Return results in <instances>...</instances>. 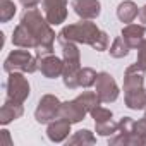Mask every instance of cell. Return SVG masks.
Listing matches in <instances>:
<instances>
[{
  "label": "cell",
  "instance_id": "7c38bea8",
  "mask_svg": "<svg viewBox=\"0 0 146 146\" xmlns=\"http://www.w3.org/2000/svg\"><path fill=\"white\" fill-rule=\"evenodd\" d=\"M69 132H70V122L67 119H62V117H58L53 122H50L48 129H46V134H48L50 141H53V143L64 141L69 136Z\"/></svg>",
  "mask_w": 146,
  "mask_h": 146
},
{
  "label": "cell",
  "instance_id": "30bf717a",
  "mask_svg": "<svg viewBox=\"0 0 146 146\" xmlns=\"http://www.w3.org/2000/svg\"><path fill=\"white\" fill-rule=\"evenodd\" d=\"M88 110L78 102V100H72V102H64L60 103V112H58V117L62 119H67L70 124H76V122H81L84 117H86Z\"/></svg>",
  "mask_w": 146,
  "mask_h": 146
},
{
  "label": "cell",
  "instance_id": "1f68e13d",
  "mask_svg": "<svg viewBox=\"0 0 146 146\" xmlns=\"http://www.w3.org/2000/svg\"><path fill=\"white\" fill-rule=\"evenodd\" d=\"M144 117H146V115H144Z\"/></svg>",
  "mask_w": 146,
  "mask_h": 146
},
{
  "label": "cell",
  "instance_id": "5bb4252c",
  "mask_svg": "<svg viewBox=\"0 0 146 146\" xmlns=\"http://www.w3.org/2000/svg\"><path fill=\"white\" fill-rule=\"evenodd\" d=\"M144 31L146 28L143 24H127L124 29H122V38L125 40V43L131 46V48H137L141 45V41L144 40Z\"/></svg>",
  "mask_w": 146,
  "mask_h": 146
},
{
  "label": "cell",
  "instance_id": "5b68a950",
  "mask_svg": "<svg viewBox=\"0 0 146 146\" xmlns=\"http://www.w3.org/2000/svg\"><path fill=\"white\" fill-rule=\"evenodd\" d=\"M95 86H96L95 93L98 95V98H100L102 103H112V102L117 100V96H119V86H117L115 79L108 74V72H100L98 78H96Z\"/></svg>",
  "mask_w": 146,
  "mask_h": 146
},
{
  "label": "cell",
  "instance_id": "7402d4cb",
  "mask_svg": "<svg viewBox=\"0 0 146 146\" xmlns=\"http://www.w3.org/2000/svg\"><path fill=\"white\" fill-rule=\"evenodd\" d=\"M16 14V4L11 0H2L0 4V21L2 23H9Z\"/></svg>",
  "mask_w": 146,
  "mask_h": 146
},
{
  "label": "cell",
  "instance_id": "4fadbf2b",
  "mask_svg": "<svg viewBox=\"0 0 146 146\" xmlns=\"http://www.w3.org/2000/svg\"><path fill=\"white\" fill-rule=\"evenodd\" d=\"M12 43L19 48H36V38L31 35V31L23 24L19 23L14 29V35H12Z\"/></svg>",
  "mask_w": 146,
  "mask_h": 146
},
{
  "label": "cell",
  "instance_id": "52a82bcc",
  "mask_svg": "<svg viewBox=\"0 0 146 146\" xmlns=\"http://www.w3.org/2000/svg\"><path fill=\"white\" fill-rule=\"evenodd\" d=\"M41 9L50 24H62L67 17V0H41Z\"/></svg>",
  "mask_w": 146,
  "mask_h": 146
},
{
  "label": "cell",
  "instance_id": "cb8c5ba5",
  "mask_svg": "<svg viewBox=\"0 0 146 146\" xmlns=\"http://www.w3.org/2000/svg\"><path fill=\"white\" fill-rule=\"evenodd\" d=\"M90 113H91V117L95 119V124H96V122L112 120V112H110L108 108H105V107H100V105H96Z\"/></svg>",
  "mask_w": 146,
  "mask_h": 146
},
{
  "label": "cell",
  "instance_id": "603a6c76",
  "mask_svg": "<svg viewBox=\"0 0 146 146\" xmlns=\"http://www.w3.org/2000/svg\"><path fill=\"white\" fill-rule=\"evenodd\" d=\"M96 132L102 136H110L119 132V124L112 122V120H105V122H96Z\"/></svg>",
  "mask_w": 146,
  "mask_h": 146
},
{
  "label": "cell",
  "instance_id": "e0dca14e",
  "mask_svg": "<svg viewBox=\"0 0 146 146\" xmlns=\"http://www.w3.org/2000/svg\"><path fill=\"white\" fill-rule=\"evenodd\" d=\"M125 105L131 110H144L146 108V90H132L125 93Z\"/></svg>",
  "mask_w": 146,
  "mask_h": 146
},
{
  "label": "cell",
  "instance_id": "d4e9b609",
  "mask_svg": "<svg viewBox=\"0 0 146 146\" xmlns=\"http://www.w3.org/2000/svg\"><path fill=\"white\" fill-rule=\"evenodd\" d=\"M95 141H96V139L93 137V134H91L90 131H86V129H84V131H78L74 136L69 139V143H70V144H76V143H83V144H84V143H88V144H93Z\"/></svg>",
  "mask_w": 146,
  "mask_h": 146
},
{
  "label": "cell",
  "instance_id": "2e32d148",
  "mask_svg": "<svg viewBox=\"0 0 146 146\" xmlns=\"http://www.w3.org/2000/svg\"><path fill=\"white\" fill-rule=\"evenodd\" d=\"M81 64H70L64 62V72H62V79L64 84L69 90H76L79 86V72H81Z\"/></svg>",
  "mask_w": 146,
  "mask_h": 146
},
{
  "label": "cell",
  "instance_id": "9a60e30c",
  "mask_svg": "<svg viewBox=\"0 0 146 146\" xmlns=\"http://www.w3.org/2000/svg\"><path fill=\"white\" fill-rule=\"evenodd\" d=\"M23 112H24L23 103H17V102L7 98V102L2 105V110H0V124L5 125V124H9L11 120L19 119V117L23 115Z\"/></svg>",
  "mask_w": 146,
  "mask_h": 146
},
{
  "label": "cell",
  "instance_id": "8992f818",
  "mask_svg": "<svg viewBox=\"0 0 146 146\" xmlns=\"http://www.w3.org/2000/svg\"><path fill=\"white\" fill-rule=\"evenodd\" d=\"M58 112H60V102H58V98L53 96V95H45L40 100V103H38L35 117H36V120L40 124H46V122L57 119Z\"/></svg>",
  "mask_w": 146,
  "mask_h": 146
},
{
  "label": "cell",
  "instance_id": "ba28073f",
  "mask_svg": "<svg viewBox=\"0 0 146 146\" xmlns=\"http://www.w3.org/2000/svg\"><path fill=\"white\" fill-rule=\"evenodd\" d=\"M38 67H40L41 74L45 78L55 79V78L62 76V72H64V60H60L58 57H55L52 53V55H46V57L38 58Z\"/></svg>",
  "mask_w": 146,
  "mask_h": 146
},
{
  "label": "cell",
  "instance_id": "8fae6325",
  "mask_svg": "<svg viewBox=\"0 0 146 146\" xmlns=\"http://www.w3.org/2000/svg\"><path fill=\"white\" fill-rule=\"evenodd\" d=\"M143 83H144V70L137 64L125 69V74H124V91L125 93L143 88Z\"/></svg>",
  "mask_w": 146,
  "mask_h": 146
},
{
  "label": "cell",
  "instance_id": "277c9868",
  "mask_svg": "<svg viewBox=\"0 0 146 146\" xmlns=\"http://www.w3.org/2000/svg\"><path fill=\"white\" fill-rule=\"evenodd\" d=\"M5 90H7V98L17 103H24V100L29 96V83L23 76V72H17V70L9 72Z\"/></svg>",
  "mask_w": 146,
  "mask_h": 146
},
{
  "label": "cell",
  "instance_id": "83f0119b",
  "mask_svg": "<svg viewBox=\"0 0 146 146\" xmlns=\"http://www.w3.org/2000/svg\"><path fill=\"white\" fill-rule=\"evenodd\" d=\"M119 132H122V134L134 132V120L131 117H122V120L119 122Z\"/></svg>",
  "mask_w": 146,
  "mask_h": 146
},
{
  "label": "cell",
  "instance_id": "3957f363",
  "mask_svg": "<svg viewBox=\"0 0 146 146\" xmlns=\"http://www.w3.org/2000/svg\"><path fill=\"white\" fill-rule=\"evenodd\" d=\"M38 57H33L28 50H14L9 53V57L5 58L4 64V70L5 72H35L38 70Z\"/></svg>",
  "mask_w": 146,
  "mask_h": 146
},
{
  "label": "cell",
  "instance_id": "f546056e",
  "mask_svg": "<svg viewBox=\"0 0 146 146\" xmlns=\"http://www.w3.org/2000/svg\"><path fill=\"white\" fill-rule=\"evenodd\" d=\"M40 2H41V0H21V4H23L26 9H35Z\"/></svg>",
  "mask_w": 146,
  "mask_h": 146
},
{
  "label": "cell",
  "instance_id": "44dd1931",
  "mask_svg": "<svg viewBox=\"0 0 146 146\" xmlns=\"http://www.w3.org/2000/svg\"><path fill=\"white\" fill-rule=\"evenodd\" d=\"M96 78H98V74H96L95 69H91V67H83L81 72H79V86L90 88V86H93V84L96 83Z\"/></svg>",
  "mask_w": 146,
  "mask_h": 146
},
{
  "label": "cell",
  "instance_id": "4316f807",
  "mask_svg": "<svg viewBox=\"0 0 146 146\" xmlns=\"http://www.w3.org/2000/svg\"><path fill=\"white\" fill-rule=\"evenodd\" d=\"M136 64L143 69V70H146V38L141 41V45L137 46V60H136Z\"/></svg>",
  "mask_w": 146,
  "mask_h": 146
},
{
  "label": "cell",
  "instance_id": "ffe728a7",
  "mask_svg": "<svg viewBox=\"0 0 146 146\" xmlns=\"http://www.w3.org/2000/svg\"><path fill=\"white\" fill-rule=\"evenodd\" d=\"M129 48H131V46L125 43V40H124L122 36H117V38L113 40L112 46H110V55L115 57V58H122V57H125V55L129 53Z\"/></svg>",
  "mask_w": 146,
  "mask_h": 146
},
{
  "label": "cell",
  "instance_id": "9c48e42d",
  "mask_svg": "<svg viewBox=\"0 0 146 146\" xmlns=\"http://www.w3.org/2000/svg\"><path fill=\"white\" fill-rule=\"evenodd\" d=\"M72 9L81 19L93 21L100 16L102 5L98 0H72Z\"/></svg>",
  "mask_w": 146,
  "mask_h": 146
},
{
  "label": "cell",
  "instance_id": "6da1fadb",
  "mask_svg": "<svg viewBox=\"0 0 146 146\" xmlns=\"http://www.w3.org/2000/svg\"><path fill=\"white\" fill-rule=\"evenodd\" d=\"M21 23L31 31V35L36 38V57H46L53 53V41H55V33L52 31V24L40 14L38 9H28L24 16L21 17Z\"/></svg>",
  "mask_w": 146,
  "mask_h": 146
},
{
  "label": "cell",
  "instance_id": "d6986e66",
  "mask_svg": "<svg viewBox=\"0 0 146 146\" xmlns=\"http://www.w3.org/2000/svg\"><path fill=\"white\" fill-rule=\"evenodd\" d=\"M86 110H88V113L96 107V105H100L102 102H100V98H98V95L96 93H93V91H83L78 98H76Z\"/></svg>",
  "mask_w": 146,
  "mask_h": 146
},
{
  "label": "cell",
  "instance_id": "4dcf8cb0",
  "mask_svg": "<svg viewBox=\"0 0 146 146\" xmlns=\"http://www.w3.org/2000/svg\"><path fill=\"white\" fill-rule=\"evenodd\" d=\"M139 19H141V23H144V24H146V5L139 11Z\"/></svg>",
  "mask_w": 146,
  "mask_h": 146
},
{
  "label": "cell",
  "instance_id": "f1b7e54d",
  "mask_svg": "<svg viewBox=\"0 0 146 146\" xmlns=\"http://www.w3.org/2000/svg\"><path fill=\"white\" fill-rule=\"evenodd\" d=\"M134 132H137L141 136H146V117H143L141 120L134 122Z\"/></svg>",
  "mask_w": 146,
  "mask_h": 146
},
{
  "label": "cell",
  "instance_id": "ac0fdd59",
  "mask_svg": "<svg viewBox=\"0 0 146 146\" xmlns=\"http://www.w3.org/2000/svg\"><path fill=\"white\" fill-rule=\"evenodd\" d=\"M137 16H139V9H137V5L134 2H131V0H124V2L117 7V17L122 23L131 24Z\"/></svg>",
  "mask_w": 146,
  "mask_h": 146
},
{
  "label": "cell",
  "instance_id": "7a4b0ae2",
  "mask_svg": "<svg viewBox=\"0 0 146 146\" xmlns=\"http://www.w3.org/2000/svg\"><path fill=\"white\" fill-rule=\"evenodd\" d=\"M100 35V29L95 23L91 21H81L76 24H69L65 28H62V31L57 35V40L64 45L69 41H74V43H84V45H91L96 36Z\"/></svg>",
  "mask_w": 146,
  "mask_h": 146
},
{
  "label": "cell",
  "instance_id": "484cf974",
  "mask_svg": "<svg viewBox=\"0 0 146 146\" xmlns=\"http://www.w3.org/2000/svg\"><path fill=\"white\" fill-rule=\"evenodd\" d=\"M91 46H93L95 50H98V52H105V50L108 48V35H107L105 31H100V35H98L96 40L91 43Z\"/></svg>",
  "mask_w": 146,
  "mask_h": 146
}]
</instances>
